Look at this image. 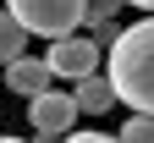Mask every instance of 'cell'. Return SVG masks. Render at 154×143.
Instances as JSON below:
<instances>
[{
	"label": "cell",
	"mask_w": 154,
	"mask_h": 143,
	"mask_svg": "<svg viewBox=\"0 0 154 143\" xmlns=\"http://www.w3.org/2000/svg\"><path fill=\"white\" fill-rule=\"evenodd\" d=\"M50 83H55V77H50V66H44V55H22V61H11V66H6V88L22 94V99L44 94Z\"/></svg>",
	"instance_id": "5"
},
{
	"label": "cell",
	"mask_w": 154,
	"mask_h": 143,
	"mask_svg": "<svg viewBox=\"0 0 154 143\" xmlns=\"http://www.w3.org/2000/svg\"><path fill=\"white\" fill-rule=\"evenodd\" d=\"M0 143H28V138H0Z\"/></svg>",
	"instance_id": "11"
},
{
	"label": "cell",
	"mask_w": 154,
	"mask_h": 143,
	"mask_svg": "<svg viewBox=\"0 0 154 143\" xmlns=\"http://www.w3.org/2000/svg\"><path fill=\"white\" fill-rule=\"evenodd\" d=\"M17 22L28 28V39L38 33V39H72L77 28L88 22V0H0Z\"/></svg>",
	"instance_id": "2"
},
{
	"label": "cell",
	"mask_w": 154,
	"mask_h": 143,
	"mask_svg": "<svg viewBox=\"0 0 154 143\" xmlns=\"http://www.w3.org/2000/svg\"><path fill=\"white\" fill-rule=\"evenodd\" d=\"M61 143H121V138H110V132H72V138H61Z\"/></svg>",
	"instance_id": "9"
},
{
	"label": "cell",
	"mask_w": 154,
	"mask_h": 143,
	"mask_svg": "<svg viewBox=\"0 0 154 143\" xmlns=\"http://www.w3.org/2000/svg\"><path fill=\"white\" fill-rule=\"evenodd\" d=\"M72 105L83 116H105V110H116V88L105 83V72L99 77H83V83H72Z\"/></svg>",
	"instance_id": "6"
},
{
	"label": "cell",
	"mask_w": 154,
	"mask_h": 143,
	"mask_svg": "<svg viewBox=\"0 0 154 143\" xmlns=\"http://www.w3.org/2000/svg\"><path fill=\"white\" fill-rule=\"evenodd\" d=\"M105 83L116 88V105H132V116H154V17H138L105 50Z\"/></svg>",
	"instance_id": "1"
},
{
	"label": "cell",
	"mask_w": 154,
	"mask_h": 143,
	"mask_svg": "<svg viewBox=\"0 0 154 143\" xmlns=\"http://www.w3.org/2000/svg\"><path fill=\"white\" fill-rule=\"evenodd\" d=\"M127 6H138V11H154V0H127Z\"/></svg>",
	"instance_id": "10"
},
{
	"label": "cell",
	"mask_w": 154,
	"mask_h": 143,
	"mask_svg": "<svg viewBox=\"0 0 154 143\" xmlns=\"http://www.w3.org/2000/svg\"><path fill=\"white\" fill-rule=\"evenodd\" d=\"M28 121H33V138H38V143L72 138V127H77V105H72V94L44 88V94H33V99H28Z\"/></svg>",
	"instance_id": "4"
},
{
	"label": "cell",
	"mask_w": 154,
	"mask_h": 143,
	"mask_svg": "<svg viewBox=\"0 0 154 143\" xmlns=\"http://www.w3.org/2000/svg\"><path fill=\"white\" fill-rule=\"evenodd\" d=\"M121 143H154V116H127L121 121Z\"/></svg>",
	"instance_id": "8"
},
{
	"label": "cell",
	"mask_w": 154,
	"mask_h": 143,
	"mask_svg": "<svg viewBox=\"0 0 154 143\" xmlns=\"http://www.w3.org/2000/svg\"><path fill=\"white\" fill-rule=\"evenodd\" d=\"M22 55H28V28L0 6V66H11V61H22Z\"/></svg>",
	"instance_id": "7"
},
{
	"label": "cell",
	"mask_w": 154,
	"mask_h": 143,
	"mask_svg": "<svg viewBox=\"0 0 154 143\" xmlns=\"http://www.w3.org/2000/svg\"><path fill=\"white\" fill-rule=\"evenodd\" d=\"M99 61H105V44L88 33H72V39H55L44 50V66L50 77H61V83H83V77H99Z\"/></svg>",
	"instance_id": "3"
}]
</instances>
